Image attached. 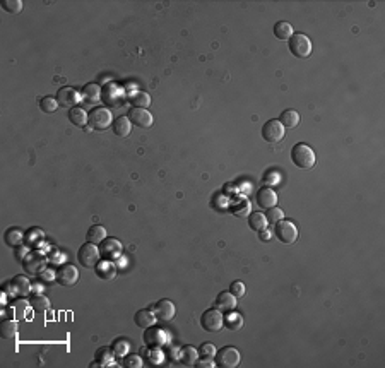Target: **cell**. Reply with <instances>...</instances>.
Listing matches in <instances>:
<instances>
[{
	"label": "cell",
	"mask_w": 385,
	"mask_h": 368,
	"mask_svg": "<svg viewBox=\"0 0 385 368\" xmlns=\"http://www.w3.org/2000/svg\"><path fill=\"white\" fill-rule=\"evenodd\" d=\"M291 161L300 170H311L315 166V163H317V156H315L313 149L310 146L303 144V142H298L291 149Z\"/></svg>",
	"instance_id": "cell-1"
},
{
	"label": "cell",
	"mask_w": 385,
	"mask_h": 368,
	"mask_svg": "<svg viewBox=\"0 0 385 368\" xmlns=\"http://www.w3.org/2000/svg\"><path fill=\"white\" fill-rule=\"evenodd\" d=\"M113 120L115 118L111 116L110 110H106V108H94L89 113V127L98 132H105L111 127Z\"/></svg>",
	"instance_id": "cell-2"
},
{
	"label": "cell",
	"mask_w": 385,
	"mask_h": 368,
	"mask_svg": "<svg viewBox=\"0 0 385 368\" xmlns=\"http://www.w3.org/2000/svg\"><path fill=\"white\" fill-rule=\"evenodd\" d=\"M289 51L295 55L296 58H306L311 53V41L310 38L303 33H295L289 38Z\"/></svg>",
	"instance_id": "cell-3"
},
{
	"label": "cell",
	"mask_w": 385,
	"mask_h": 368,
	"mask_svg": "<svg viewBox=\"0 0 385 368\" xmlns=\"http://www.w3.org/2000/svg\"><path fill=\"white\" fill-rule=\"evenodd\" d=\"M272 233H274L276 238H278L279 241H283V243H286V245L295 243V241L298 240V228H296V224L293 223V221L281 219L279 223H276L274 231Z\"/></svg>",
	"instance_id": "cell-4"
},
{
	"label": "cell",
	"mask_w": 385,
	"mask_h": 368,
	"mask_svg": "<svg viewBox=\"0 0 385 368\" xmlns=\"http://www.w3.org/2000/svg\"><path fill=\"white\" fill-rule=\"evenodd\" d=\"M284 134H286V131H284L283 124L276 118L267 120V122L262 125V137L264 141L269 142V144H278V142H281L284 139Z\"/></svg>",
	"instance_id": "cell-5"
},
{
	"label": "cell",
	"mask_w": 385,
	"mask_h": 368,
	"mask_svg": "<svg viewBox=\"0 0 385 368\" xmlns=\"http://www.w3.org/2000/svg\"><path fill=\"white\" fill-rule=\"evenodd\" d=\"M99 257H101V252H99V247L94 243H84L77 252V259H79V264L84 267H96L99 262Z\"/></svg>",
	"instance_id": "cell-6"
},
{
	"label": "cell",
	"mask_w": 385,
	"mask_h": 368,
	"mask_svg": "<svg viewBox=\"0 0 385 368\" xmlns=\"http://www.w3.org/2000/svg\"><path fill=\"white\" fill-rule=\"evenodd\" d=\"M216 365L223 366V368H235L240 365V351L235 348V346H226V348H221L219 351H216Z\"/></svg>",
	"instance_id": "cell-7"
},
{
	"label": "cell",
	"mask_w": 385,
	"mask_h": 368,
	"mask_svg": "<svg viewBox=\"0 0 385 368\" xmlns=\"http://www.w3.org/2000/svg\"><path fill=\"white\" fill-rule=\"evenodd\" d=\"M201 326L207 332H219L224 327V319L221 310L218 309H211L206 310L201 317Z\"/></svg>",
	"instance_id": "cell-8"
},
{
	"label": "cell",
	"mask_w": 385,
	"mask_h": 368,
	"mask_svg": "<svg viewBox=\"0 0 385 368\" xmlns=\"http://www.w3.org/2000/svg\"><path fill=\"white\" fill-rule=\"evenodd\" d=\"M55 279H57V283L62 284V286H74L77 281H79V271H77V267H74L72 264H63V266H60L57 269Z\"/></svg>",
	"instance_id": "cell-9"
},
{
	"label": "cell",
	"mask_w": 385,
	"mask_h": 368,
	"mask_svg": "<svg viewBox=\"0 0 385 368\" xmlns=\"http://www.w3.org/2000/svg\"><path fill=\"white\" fill-rule=\"evenodd\" d=\"M23 266L29 274H41L46 267V259L40 252H28L23 259Z\"/></svg>",
	"instance_id": "cell-10"
},
{
	"label": "cell",
	"mask_w": 385,
	"mask_h": 368,
	"mask_svg": "<svg viewBox=\"0 0 385 368\" xmlns=\"http://www.w3.org/2000/svg\"><path fill=\"white\" fill-rule=\"evenodd\" d=\"M127 116H129V120H131V122L139 129H151L153 127V124H154L153 115H151L148 110H144V108L132 106L131 110H129Z\"/></svg>",
	"instance_id": "cell-11"
},
{
	"label": "cell",
	"mask_w": 385,
	"mask_h": 368,
	"mask_svg": "<svg viewBox=\"0 0 385 368\" xmlns=\"http://www.w3.org/2000/svg\"><path fill=\"white\" fill-rule=\"evenodd\" d=\"M99 252L105 261H116L122 255V243L116 238H105L99 243Z\"/></svg>",
	"instance_id": "cell-12"
},
{
	"label": "cell",
	"mask_w": 385,
	"mask_h": 368,
	"mask_svg": "<svg viewBox=\"0 0 385 368\" xmlns=\"http://www.w3.org/2000/svg\"><path fill=\"white\" fill-rule=\"evenodd\" d=\"M168 341H170V337H168V334L163 331V329L154 327V326L146 329L144 343L148 344L149 348H161V346L166 344Z\"/></svg>",
	"instance_id": "cell-13"
},
{
	"label": "cell",
	"mask_w": 385,
	"mask_h": 368,
	"mask_svg": "<svg viewBox=\"0 0 385 368\" xmlns=\"http://www.w3.org/2000/svg\"><path fill=\"white\" fill-rule=\"evenodd\" d=\"M154 314H156V319H159L161 322H171V320L175 319L176 309L175 305H173V301L163 298V300H159L154 305Z\"/></svg>",
	"instance_id": "cell-14"
},
{
	"label": "cell",
	"mask_w": 385,
	"mask_h": 368,
	"mask_svg": "<svg viewBox=\"0 0 385 368\" xmlns=\"http://www.w3.org/2000/svg\"><path fill=\"white\" fill-rule=\"evenodd\" d=\"M9 289H11L12 294H17V296H29L31 294V281L26 276H16L9 283Z\"/></svg>",
	"instance_id": "cell-15"
},
{
	"label": "cell",
	"mask_w": 385,
	"mask_h": 368,
	"mask_svg": "<svg viewBox=\"0 0 385 368\" xmlns=\"http://www.w3.org/2000/svg\"><path fill=\"white\" fill-rule=\"evenodd\" d=\"M57 101L60 106L74 108L76 103H79V93L72 88H62L57 93Z\"/></svg>",
	"instance_id": "cell-16"
},
{
	"label": "cell",
	"mask_w": 385,
	"mask_h": 368,
	"mask_svg": "<svg viewBox=\"0 0 385 368\" xmlns=\"http://www.w3.org/2000/svg\"><path fill=\"white\" fill-rule=\"evenodd\" d=\"M257 204L262 207V209H271V207H276L278 204V194L274 192L269 187H264L257 192Z\"/></svg>",
	"instance_id": "cell-17"
},
{
	"label": "cell",
	"mask_w": 385,
	"mask_h": 368,
	"mask_svg": "<svg viewBox=\"0 0 385 368\" xmlns=\"http://www.w3.org/2000/svg\"><path fill=\"white\" fill-rule=\"evenodd\" d=\"M236 300L238 298L231 291H223L216 298V309L221 312H231L236 309Z\"/></svg>",
	"instance_id": "cell-18"
},
{
	"label": "cell",
	"mask_w": 385,
	"mask_h": 368,
	"mask_svg": "<svg viewBox=\"0 0 385 368\" xmlns=\"http://www.w3.org/2000/svg\"><path fill=\"white\" fill-rule=\"evenodd\" d=\"M94 269H96V276L103 281H111L116 276V266L113 264V261L98 262V266Z\"/></svg>",
	"instance_id": "cell-19"
},
{
	"label": "cell",
	"mask_w": 385,
	"mask_h": 368,
	"mask_svg": "<svg viewBox=\"0 0 385 368\" xmlns=\"http://www.w3.org/2000/svg\"><path fill=\"white\" fill-rule=\"evenodd\" d=\"M134 320H136V326L137 327L148 329V327L154 326V324H156V314H154V310L144 309V310L137 312L136 317H134Z\"/></svg>",
	"instance_id": "cell-20"
},
{
	"label": "cell",
	"mask_w": 385,
	"mask_h": 368,
	"mask_svg": "<svg viewBox=\"0 0 385 368\" xmlns=\"http://www.w3.org/2000/svg\"><path fill=\"white\" fill-rule=\"evenodd\" d=\"M111 129H113V134L118 137H127L132 131V122L129 120V116H116L111 124Z\"/></svg>",
	"instance_id": "cell-21"
},
{
	"label": "cell",
	"mask_w": 385,
	"mask_h": 368,
	"mask_svg": "<svg viewBox=\"0 0 385 368\" xmlns=\"http://www.w3.org/2000/svg\"><path fill=\"white\" fill-rule=\"evenodd\" d=\"M69 120L76 125V127H86L89 124V113H86L84 108L74 106L69 110Z\"/></svg>",
	"instance_id": "cell-22"
},
{
	"label": "cell",
	"mask_w": 385,
	"mask_h": 368,
	"mask_svg": "<svg viewBox=\"0 0 385 368\" xmlns=\"http://www.w3.org/2000/svg\"><path fill=\"white\" fill-rule=\"evenodd\" d=\"M82 99H84L86 103H89V105H94V103H98L99 99H101V88H99L98 84H88L84 86V89H82Z\"/></svg>",
	"instance_id": "cell-23"
},
{
	"label": "cell",
	"mask_w": 385,
	"mask_h": 368,
	"mask_svg": "<svg viewBox=\"0 0 385 368\" xmlns=\"http://www.w3.org/2000/svg\"><path fill=\"white\" fill-rule=\"evenodd\" d=\"M86 238H88L89 243L99 245L106 238V229L103 228L101 224H94V226H91L88 229V235H86Z\"/></svg>",
	"instance_id": "cell-24"
},
{
	"label": "cell",
	"mask_w": 385,
	"mask_h": 368,
	"mask_svg": "<svg viewBox=\"0 0 385 368\" xmlns=\"http://www.w3.org/2000/svg\"><path fill=\"white\" fill-rule=\"evenodd\" d=\"M197 358H199V351L194 346H183L180 351V360L183 365L187 366H194L197 363Z\"/></svg>",
	"instance_id": "cell-25"
},
{
	"label": "cell",
	"mask_w": 385,
	"mask_h": 368,
	"mask_svg": "<svg viewBox=\"0 0 385 368\" xmlns=\"http://www.w3.org/2000/svg\"><path fill=\"white\" fill-rule=\"evenodd\" d=\"M279 122L283 124L284 129H295L298 124H300V113L295 110H284L281 113Z\"/></svg>",
	"instance_id": "cell-26"
},
{
	"label": "cell",
	"mask_w": 385,
	"mask_h": 368,
	"mask_svg": "<svg viewBox=\"0 0 385 368\" xmlns=\"http://www.w3.org/2000/svg\"><path fill=\"white\" fill-rule=\"evenodd\" d=\"M224 327L226 329H230L231 332H236V331H240L241 327H243V317H241L238 312H230L228 314V317L224 319Z\"/></svg>",
	"instance_id": "cell-27"
},
{
	"label": "cell",
	"mask_w": 385,
	"mask_h": 368,
	"mask_svg": "<svg viewBox=\"0 0 385 368\" xmlns=\"http://www.w3.org/2000/svg\"><path fill=\"white\" fill-rule=\"evenodd\" d=\"M274 34L278 40H289V38L295 34V31H293V28L289 23H286V21H279V23H276V26H274Z\"/></svg>",
	"instance_id": "cell-28"
},
{
	"label": "cell",
	"mask_w": 385,
	"mask_h": 368,
	"mask_svg": "<svg viewBox=\"0 0 385 368\" xmlns=\"http://www.w3.org/2000/svg\"><path fill=\"white\" fill-rule=\"evenodd\" d=\"M111 349H113L115 356L125 358L129 354V351H131V343H129L125 337H118V339H115L113 343H111Z\"/></svg>",
	"instance_id": "cell-29"
},
{
	"label": "cell",
	"mask_w": 385,
	"mask_h": 368,
	"mask_svg": "<svg viewBox=\"0 0 385 368\" xmlns=\"http://www.w3.org/2000/svg\"><path fill=\"white\" fill-rule=\"evenodd\" d=\"M113 356H115V353H113V349L111 348H99L98 351H96V361L99 363L101 366H110V365H113Z\"/></svg>",
	"instance_id": "cell-30"
},
{
	"label": "cell",
	"mask_w": 385,
	"mask_h": 368,
	"mask_svg": "<svg viewBox=\"0 0 385 368\" xmlns=\"http://www.w3.org/2000/svg\"><path fill=\"white\" fill-rule=\"evenodd\" d=\"M4 238H6V243L11 245V247H19L21 243H23L24 240V235L21 229L17 228H9L6 231V235H4Z\"/></svg>",
	"instance_id": "cell-31"
},
{
	"label": "cell",
	"mask_w": 385,
	"mask_h": 368,
	"mask_svg": "<svg viewBox=\"0 0 385 368\" xmlns=\"http://www.w3.org/2000/svg\"><path fill=\"white\" fill-rule=\"evenodd\" d=\"M248 224L253 231H262L267 228V218L262 213H252L248 216Z\"/></svg>",
	"instance_id": "cell-32"
},
{
	"label": "cell",
	"mask_w": 385,
	"mask_h": 368,
	"mask_svg": "<svg viewBox=\"0 0 385 368\" xmlns=\"http://www.w3.org/2000/svg\"><path fill=\"white\" fill-rule=\"evenodd\" d=\"M0 336H2L4 339H12V337L17 336V324L14 320L7 319L0 324Z\"/></svg>",
	"instance_id": "cell-33"
},
{
	"label": "cell",
	"mask_w": 385,
	"mask_h": 368,
	"mask_svg": "<svg viewBox=\"0 0 385 368\" xmlns=\"http://www.w3.org/2000/svg\"><path fill=\"white\" fill-rule=\"evenodd\" d=\"M29 305L36 312H46L50 309V300L45 294H33V296L29 298Z\"/></svg>",
	"instance_id": "cell-34"
},
{
	"label": "cell",
	"mask_w": 385,
	"mask_h": 368,
	"mask_svg": "<svg viewBox=\"0 0 385 368\" xmlns=\"http://www.w3.org/2000/svg\"><path fill=\"white\" fill-rule=\"evenodd\" d=\"M132 105L136 108H148L151 106V96L148 93H144V91H137V93H134L132 96Z\"/></svg>",
	"instance_id": "cell-35"
},
{
	"label": "cell",
	"mask_w": 385,
	"mask_h": 368,
	"mask_svg": "<svg viewBox=\"0 0 385 368\" xmlns=\"http://www.w3.org/2000/svg\"><path fill=\"white\" fill-rule=\"evenodd\" d=\"M58 106L60 105H58L57 98H51V96L43 98L40 101V110L43 111V113H55Z\"/></svg>",
	"instance_id": "cell-36"
},
{
	"label": "cell",
	"mask_w": 385,
	"mask_h": 368,
	"mask_svg": "<svg viewBox=\"0 0 385 368\" xmlns=\"http://www.w3.org/2000/svg\"><path fill=\"white\" fill-rule=\"evenodd\" d=\"M2 9L11 12V14H19V12L23 11V2H21V0H4Z\"/></svg>",
	"instance_id": "cell-37"
},
{
	"label": "cell",
	"mask_w": 385,
	"mask_h": 368,
	"mask_svg": "<svg viewBox=\"0 0 385 368\" xmlns=\"http://www.w3.org/2000/svg\"><path fill=\"white\" fill-rule=\"evenodd\" d=\"M266 218H267V223H279L281 219H284V213L283 209H279V207H271V209H267L266 213Z\"/></svg>",
	"instance_id": "cell-38"
},
{
	"label": "cell",
	"mask_w": 385,
	"mask_h": 368,
	"mask_svg": "<svg viewBox=\"0 0 385 368\" xmlns=\"http://www.w3.org/2000/svg\"><path fill=\"white\" fill-rule=\"evenodd\" d=\"M148 360L153 363V365H161L164 361V353L159 348H153L148 351Z\"/></svg>",
	"instance_id": "cell-39"
},
{
	"label": "cell",
	"mask_w": 385,
	"mask_h": 368,
	"mask_svg": "<svg viewBox=\"0 0 385 368\" xmlns=\"http://www.w3.org/2000/svg\"><path fill=\"white\" fill-rule=\"evenodd\" d=\"M216 346L214 344H211V343H204L201 346V349H199V354H201L202 358H213V356H216Z\"/></svg>",
	"instance_id": "cell-40"
},
{
	"label": "cell",
	"mask_w": 385,
	"mask_h": 368,
	"mask_svg": "<svg viewBox=\"0 0 385 368\" xmlns=\"http://www.w3.org/2000/svg\"><path fill=\"white\" fill-rule=\"evenodd\" d=\"M144 363H142V358L139 354H127L125 356V366L129 368H141Z\"/></svg>",
	"instance_id": "cell-41"
},
{
	"label": "cell",
	"mask_w": 385,
	"mask_h": 368,
	"mask_svg": "<svg viewBox=\"0 0 385 368\" xmlns=\"http://www.w3.org/2000/svg\"><path fill=\"white\" fill-rule=\"evenodd\" d=\"M245 289H246V288H245V284L241 283V281H235V283L231 284L230 291H231L233 294H235L236 298H241V296L245 294Z\"/></svg>",
	"instance_id": "cell-42"
},
{
	"label": "cell",
	"mask_w": 385,
	"mask_h": 368,
	"mask_svg": "<svg viewBox=\"0 0 385 368\" xmlns=\"http://www.w3.org/2000/svg\"><path fill=\"white\" fill-rule=\"evenodd\" d=\"M196 366H197V368H214V366H216V361H213L211 358H204V360L197 361Z\"/></svg>",
	"instance_id": "cell-43"
},
{
	"label": "cell",
	"mask_w": 385,
	"mask_h": 368,
	"mask_svg": "<svg viewBox=\"0 0 385 368\" xmlns=\"http://www.w3.org/2000/svg\"><path fill=\"white\" fill-rule=\"evenodd\" d=\"M248 213H250V202H248V201H245V202H243V206L238 207V209H236V214H238V216H246Z\"/></svg>",
	"instance_id": "cell-44"
},
{
	"label": "cell",
	"mask_w": 385,
	"mask_h": 368,
	"mask_svg": "<svg viewBox=\"0 0 385 368\" xmlns=\"http://www.w3.org/2000/svg\"><path fill=\"white\" fill-rule=\"evenodd\" d=\"M259 238H261L262 241H271V238H272V231L271 229H262V231H259Z\"/></svg>",
	"instance_id": "cell-45"
},
{
	"label": "cell",
	"mask_w": 385,
	"mask_h": 368,
	"mask_svg": "<svg viewBox=\"0 0 385 368\" xmlns=\"http://www.w3.org/2000/svg\"><path fill=\"white\" fill-rule=\"evenodd\" d=\"M53 278H55L53 272H50V271H43V272H41V279H48V281H51Z\"/></svg>",
	"instance_id": "cell-46"
}]
</instances>
